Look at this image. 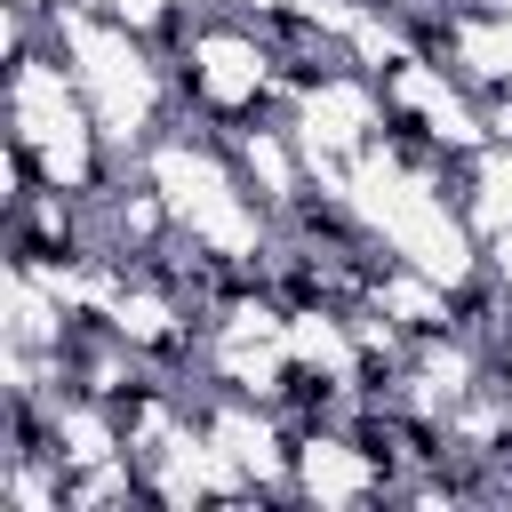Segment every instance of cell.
<instances>
[{"mask_svg": "<svg viewBox=\"0 0 512 512\" xmlns=\"http://www.w3.org/2000/svg\"><path fill=\"white\" fill-rule=\"evenodd\" d=\"M376 496H392V472L360 432H344V424L296 432V504L336 512V504H376Z\"/></svg>", "mask_w": 512, "mask_h": 512, "instance_id": "1", "label": "cell"}, {"mask_svg": "<svg viewBox=\"0 0 512 512\" xmlns=\"http://www.w3.org/2000/svg\"><path fill=\"white\" fill-rule=\"evenodd\" d=\"M456 184H464L456 200H464V216H472L480 240L512 224V144H480V152L456 168Z\"/></svg>", "mask_w": 512, "mask_h": 512, "instance_id": "2", "label": "cell"}, {"mask_svg": "<svg viewBox=\"0 0 512 512\" xmlns=\"http://www.w3.org/2000/svg\"><path fill=\"white\" fill-rule=\"evenodd\" d=\"M480 272H488V280H496V288H504V296H512V224H504V232H488V240H480Z\"/></svg>", "mask_w": 512, "mask_h": 512, "instance_id": "3", "label": "cell"}, {"mask_svg": "<svg viewBox=\"0 0 512 512\" xmlns=\"http://www.w3.org/2000/svg\"><path fill=\"white\" fill-rule=\"evenodd\" d=\"M240 16H312V0H232Z\"/></svg>", "mask_w": 512, "mask_h": 512, "instance_id": "4", "label": "cell"}]
</instances>
